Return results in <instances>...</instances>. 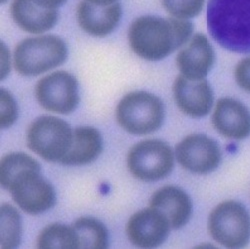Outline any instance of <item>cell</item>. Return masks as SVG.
Segmentation results:
<instances>
[{
  "label": "cell",
  "instance_id": "17",
  "mask_svg": "<svg viewBox=\"0 0 250 249\" xmlns=\"http://www.w3.org/2000/svg\"><path fill=\"white\" fill-rule=\"evenodd\" d=\"M10 14L20 28L33 34L50 30L58 19L57 9L41 7L33 0H13L10 5Z\"/></svg>",
  "mask_w": 250,
  "mask_h": 249
},
{
  "label": "cell",
  "instance_id": "1",
  "mask_svg": "<svg viewBox=\"0 0 250 249\" xmlns=\"http://www.w3.org/2000/svg\"><path fill=\"white\" fill-rule=\"evenodd\" d=\"M192 32L193 25L188 19L144 15L130 24L128 41L137 56L158 61L188 42Z\"/></svg>",
  "mask_w": 250,
  "mask_h": 249
},
{
  "label": "cell",
  "instance_id": "2",
  "mask_svg": "<svg viewBox=\"0 0 250 249\" xmlns=\"http://www.w3.org/2000/svg\"><path fill=\"white\" fill-rule=\"evenodd\" d=\"M207 28L226 50L250 53V0H209Z\"/></svg>",
  "mask_w": 250,
  "mask_h": 249
},
{
  "label": "cell",
  "instance_id": "14",
  "mask_svg": "<svg viewBox=\"0 0 250 249\" xmlns=\"http://www.w3.org/2000/svg\"><path fill=\"white\" fill-rule=\"evenodd\" d=\"M212 123L217 132L227 138L241 140L250 135V111L243 103L232 98L217 101Z\"/></svg>",
  "mask_w": 250,
  "mask_h": 249
},
{
  "label": "cell",
  "instance_id": "9",
  "mask_svg": "<svg viewBox=\"0 0 250 249\" xmlns=\"http://www.w3.org/2000/svg\"><path fill=\"white\" fill-rule=\"evenodd\" d=\"M35 96L44 109L58 114H69L79 104L78 82L69 72L55 71L37 82Z\"/></svg>",
  "mask_w": 250,
  "mask_h": 249
},
{
  "label": "cell",
  "instance_id": "27",
  "mask_svg": "<svg viewBox=\"0 0 250 249\" xmlns=\"http://www.w3.org/2000/svg\"><path fill=\"white\" fill-rule=\"evenodd\" d=\"M33 1L41 7L47 9H57L62 4H64L67 0H33Z\"/></svg>",
  "mask_w": 250,
  "mask_h": 249
},
{
  "label": "cell",
  "instance_id": "13",
  "mask_svg": "<svg viewBox=\"0 0 250 249\" xmlns=\"http://www.w3.org/2000/svg\"><path fill=\"white\" fill-rule=\"evenodd\" d=\"M215 59L214 50L208 38L196 33L190 38L176 57V65L181 75L190 80L205 79Z\"/></svg>",
  "mask_w": 250,
  "mask_h": 249
},
{
  "label": "cell",
  "instance_id": "23",
  "mask_svg": "<svg viewBox=\"0 0 250 249\" xmlns=\"http://www.w3.org/2000/svg\"><path fill=\"white\" fill-rule=\"evenodd\" d=\"M205 0H161L165 10L172 17L188 19L197 16L204 5Z\"/></svg>",
  "mask_w": 250,
  "mask_h": 249
},
{
  "label": "cell",
  "instance_id": "11",
  "mask_svg": "<svg viewBox=\"0 0 250 249\" xmlns=\"http://www.w3.org/2000/svg\"><path fill=\"white\" fill-rule=\"evenodd\" d=\"M170 229L167 218L151 206L134 213L126 224L129 241L141 248L160 246L167 239Z\"/></svg>",
  "mask_w": 250,
  "mask_h": 249
},
{
  "label": "cell",
  "instance_id": "15",
  "mask_svg": "<svg viewBox=\"0 0 250 249\" xmlns=\"http://www.w3.org/2000/svg\"><path fill=\"white\" fill-rule=\"evenodd\" d=\"M122 15L119 3L96 5L86 0L79 2L76 8L77 22L81 29L95 37L110 34L118 25Z\"/></svg>",
  "mask_w": 250,
  "mask_h": 249
},
{
  "label": "cell",
  "instance_id": "26",
  "mask_svg": "<svg viewBox=\"0 0 250 249\" xmlns=\"http://www.w3.org/2000/svg\"><path fill=\"white\" fill-rule=\"evenodd\" d=\"M1 46V80H3L10 71V53L6 45L1 42L0 44Z\"/></svg>",
  "mask_w": 250,
  "mask_h": 249
},
{
  "label": "cell",
  "instance_id": "28",
  "mask_svg": "<svg viewBox=\"0 0 250 249\" xmlns=\"http://www.w3.org/2000/svg\"><path fill=\"white\" fill-rule=\"evenodd\" d=\"M86 1L96 5H111L116 3L117 0H86Z\"/></svg>",
  "mask_w": 250,
  "mask_h": 249
},
{
  "label": "cell",
  "instance_id": "10",
  "mask_svg": "<svg viewBox=\"0 0 250 249\" xmlns=\"http://www.w3.org/2000/svg\"><path fill=\"white\" fill-rule=\"evenodd\" d=\"M175 156L186 170L207 174L215 170L221 161V151L212 138L204 134H190L175 147Z\"/></svg>",
  "mask_w": 250,
  "mask_h": 249
},
{
  "label": "cell",
  "instance_id": "29",
  "mask_svg": "<svg viewBox=\"0 0 250 249\" xmlns=\"http://www.w3.org/2000/svg\"><path fill=\"white\" fill-rule=\"evenodd\" d=\"M0 1H1V3H4L7 1V0H0Z\"/></svg>",
  "mask_w": 250,
  "mask_h": 249
},
{
  "label": "cell",
  "instance_id": "7",
  "mask_svg": "<svg viewBox=\"0 0 250 249\" xmlns=\"http://www.w3.org/2000/svg\"><path fill=\"white\" fill-rule=\"evenodd\" d=\"M174 153L169 145L158 139L143 140L130 148L127 167L130 173L142 181H157L173 169Z\"/></svg>",
  "mask_w": 250,
  "mask_h": 249
},
{
  "label": "cell",
  "instance_id": "3",
  "mask_svg": "<svg viewBox=\"0 0 250 249\" xmlns=\"http://www.w3.org/2000/svg\"><path fill=\"white\" fill-rule=\"evenodd\" d=\"M67 54L65 42L58 36L30 37L15 47L14 67L23 76H36L61 65L66 60Z\"/></svg>",
  "mask_w": 250,
  "mask_h": 249
},
{
  "label": "cell",
  "instance_id": "25",
  "mask_svg": "<svg viewBox=\"0 0 250 249\" xmlns=\"http://www.w3.org/2000/svg\"><path fill=\"white\" fill-rule=\"evenodd\" d=\"M234 77L239 87L250 93V56L238 62L234 70Z\"/></svg>",
  "mask_w": 250,
  "mask_h": 249
},
{
  "label": "cell",
  "instance_id": "16",
  "mask_svg": "<svg viewBox=\"0 0 250 249\" xmlns=\"http://www.w3.org/2000/svg\"><path fill=\"white\" fill-rule=\"evenodd\" d=\"M150 206L167 218L173 229L184 226L192 214V201L188 194L172 185L156 190L150 198Z\"/></svg>",
  "mask_w": 250,
  "mask_h": 249
},
{
  "label": "cell",
  "instance_id": "20",
  "mask_svg": "<svg viewBox=\"0 0 250 249\" xmlns=\"http://www.w3.org/2000/svg\"><path fill=\"white\" fill-rule=\"evenodd\" d=\"M38 248H79V241L72 226L52 223L43 228L37 238Z\"/></svg>",
  "mask_w": 250,
  "mask_h": 249
},
{
  "label": "cell",
  "instance_id": "21",
  "mask_svg": "<svg viewBox=\"0 0 250 249\" xmlns=\"http://www.w3.org/2000/svg\"><path fill=\"white\" fill-rule=\"evenodd\" d=\"M0 220H1V236H0L1 248L17 247L21 239V218L18 211L9 204H3L0 208Z\"/></svg>",
  "mask_w": 250,
  "mask_h": 249
},
{
  "label": "cell",
  "instance_id": "4",
  "mask_svg": "<svg viewBox=\"0 0 250 249\" xmlns=\"http://www.w3.org/2000/svg\"><path fill=\"white\" fill-rule=\"evenodd\" d=\"M116 120L128 133L146 135L158 130L164 120L162 100L146 91H133L117 104Z\"/></svg>",
  "mask_w": 250,
  "mask_h": 249
},
{
  "label": "cell",
  "instance_id": "19",
  "mask_svg": "<svg viewBox=\"0 0 250 249\" xmlns=\"http://www.w3.org/2000/svg\"><path fill=\"white\" fill-rule=\"evenodd\" d=\"M79 248H107L108 232L102 222L92 217H80L72 225Z\"/></svg>",
  "mask_w": 250,
  "mask_h": 249
},
{
  "label": "cell",
  "instance_id": "5",
  "mask_svg": "<svg viewBox=\"0 0 250 249\" xmlns=\"http://www.w3.org/2000/svg\"><path fill=\"white\" fill-rule=\"evenodd\" d=\"M208 231L224 247H245L250 241V214L240 202L223 201L210 212Z\"/></svg>",
  "mask_w": 250,
  "mask_h": 249
},
{
  "label": "cell",
  "instance_id": "12",
  "mask_svg": "<svg viewBox=\"0 0 250 249\" xmlns=\"http://www.w3.org/2000/svg\"><path fill=\"white\" fill-rule=\"evenodd\" d=\"M172 90L176 105L184 114L200 118L209 113L213 104V91L205 79L190 80L180 74L173 83Z\"/></svg>",
  "mask_w": 250,
  "mask_h": 249
},
{
  "label": "cell",
  "instance_id": "6",
  "mask_svg": "<svg viewBox=\"0 0 250 249\" xmlns=\"http://www.w3.org/2000/svg\"><path fill=\"white\" fill-rule=\"evenodd\" d=\"M73 131L63 119L54 116L36 118L27 130V146L41 158L61 162L68 152Z\"/></svg>",
  "mask_w": 250,
  "mask_h": 249
},
{
  "label": "cell",
  "instance_id": "18",
  "mask_svg": "<svg viewBox=\"0 0 250 249\" xmlns=\"http://www.w3.org/2000/svg\"><path fill=\"white\" fill-rule=\"evenodd\" d=\"M102 151V137L94 127L80 126L73 131L71 146L61 163L67 166L85 165L94 161Z\"/></svg>",
  "mask_w": 250,
  "mask_h": 249
},
{
  "label": "cell",
  "instance_id": "8",
  "mask_svg": "<svg viewBox=\"0 0 250 249\" xmlns=\"http://www.w3.org/2000/svg\"><path fill=\"white\" fill-rule=\"evenodd\" d=\"M15 203L28 214H40L54 206L56 195L53 186L40 173V167L18 174L8 185Z\"/></svg>",
  "mask_w": 250,
  "mask_h": 249
},
{
  "label": "cell",
  "instance_id": "24",
  "mask_svg": "<svg viewBox=\"0 0 250 249\" xmlns=\"http://www.w3.org/2000/svg\"><path fill=\"white\" fill-rule=\"evenodd\" d=\"M0 106H1L0 126L2 129H5L12 125L18 116L16 101L12 94L5 88L0 89Z\"/></svg>",
  "mask_w": 250,
  "mask_h": 249
},
{
  "label": "cell",
  "instance_id": "22",
  "mask_svg": "<svg viewBox=\"0 0 250 249\" xmlns=\"http://www.w3.org/2000/svg\"><path fill=\"white\" fill-rule=\"evenodd\" d=\"M40 167L39 163L31 156L22 152H13L5 155L0 163V182L7 189L10 182L24 170Z\"/></svg>",
  "mask_w": 250,
  "mask_h": 249
}]
</instances>
